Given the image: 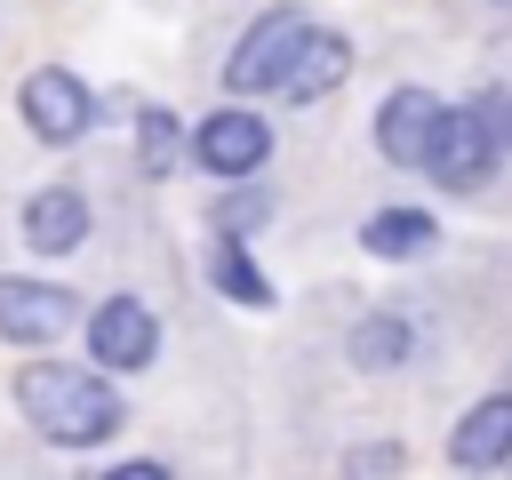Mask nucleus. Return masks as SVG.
Instances as JSON below:
<instances>
[{
	"instance_id": "20",
	"label": "nucleus",
	"mask_w": 512,
	"mask_h": 480,
	"mask_svg": "<svg viewBox=\"0 0 512 480\" xmlns=\"http://www.w3.org/2000/svg\"><path fill=\"white\" fill-rule=\"evenodd\" d=\"M496 8H512V0H496Z\"/></svg>"
},
{
	"instance_id": "9",
	"label": "nucleus",
	"mask_w": 512,
	"mask_h": 480,
	"mask_svg": "<svg viewBox=\"0 0 512 480\" xmlns=\"http://www.w3.org/2000/svg\"><path fill=\"white\" fill-rule=\"evenodd\" d=\"M448 464H456V472H496V464H512V392H488V400H472V408L456 416Z\"/></svg>"
},
{
	"instance_id": "7",
	"label": "nucleus",
	"mask_w": 512,
	"mask_h": 480,
	"mask_svg": "<svg viewBox=\"0 0 512 480\" xmlns=\"http://www.w3.org/2000/svg\"><path fill=\"white\" fill-rule=\"evenodd\" d=\"M440 112H448V104H440L432 88H392V96H384V112H376V152H384L392 168H424Z\"/></svg>"
},
{
	"instance_id": "15",
	"label": "nucleus",
	"mask_w": 512,
	"mask_h": 480,
	"mask_svg": "<svg viewBox=\"0 0 512 480\" xmlns=\"http://www.w3.org/2000/svg\"><path fill=\"white\" fill-rule=\"evenodd\" d=\"M136 160H144L152 176H168V168L184 160V120H176L168 104H144V112H136Z\"/></svg>"
},
{
	"instance_id": "17",
	"label": "nucleus",
	"mask_w": 512,
	"mask_h": 480,
	"mask_svg": "<svg viewBox=\"0 0 512 480\" xmlns=\"http://www.w3.org/2000/svg\"><path fill=\"white\" fill-rule=\"evenodd\" d=\"M464 112L480 120V136H488V152L504 160V152H512V96H504V88H480V104H464Z\"/></svg>"
},
{
	"instance_id": "19",
	"label": "nucleus",
	"mask_w": 512,
	"mask_h": 480,
	"mask_svg": "<svg viewBox=\"0 0 512 480\" xmlns=\"http://www.w3.org/2000/svg\"><path fill=\"white\" fill-rule=\"evenodd\" d=\"M104 480H168V472H160V464H144V456H136V464H112V472H104Z\"/></svg>"
},
{
	"instance_id": "13",
	"label": "nucleus",
	"mask_w": 512,
	"mask_h": 480,
	"mask_svg": "<svg viewBox=\"0 0 512 480\" xmlns=\"http://www.w3.org/2000/svg\"><path fill=\"white\" fill-rule=\"evenodd\" d=\"M408 344H416V328H408L400 312H368V320H352V336H344L352 368H368V376L400 368V360H408Z\"/></svg>"
},
{
	"instance_id": "1",
	"label": "nucleus",
	"mask_w": 512,
	"mask_h": 480,
	"mask_svg": "<svg viewBox=\"0 0 512 480\" xmlns=\"http://www.w3.org/2000/svg\"><path fill=\"white\" fill-rule=\"evenodd\" d=\"M16 408L32 416V432L40 440H56V448H96V440H112L120 432V392L96 376V368H64V360H24L16 368Z\"/></svg>"
},
{
	"instance_id": "11",
	"label": "nucleus",
	"mask_w": 512,
	"mask_h": 480,
	"mask_svg": "<svg viewBox=\"0 0 512 480\" xmlns=\"http://www.w3.org/2000/svg\"><path fill=\"white\" fill-rule=\"evenodd\" d=\"M80 240H88V200L72 184H40L24 200V248L32 256H72Z\"/></svg>"
},
{
	"instance_id": "12",
	"label": "nucleus",
	"mask_w": 512,
	"mask_h": 480,
	"mask_svg": "<svg viewBox=\"0 0 512 480\" xmlns=\"http://www.w3.org/2000/svg\"><path fill=\"white\" fill-rule=\"evenodd\" d=\"M360 248L384 256V264H408V256H432V248H440V224H432L424 208H376V216L360 224Z\"/></svg>"
},
{
	"instance_id": "16",
	"label": "nucleus",
	"mask_w": 512,
	"mask_h": 480,
	"mask_svg": "<svg viewBox=\"0 0 512 480\" xmlns=\"http://www.w3.org/2000/svg\"><path fill=\"white\" fill-rule=\"evenodd\" d=\"M408 472V448L400 440H360V448H344V464H336V480H400Z\"/></svg>"
},
{
	"instance_id": "6",
	"label": "nucleus",
	"mask_w": 512,
	"mask_h": 480,
	"mask_svg": "<svg viewBox=\"0 0 512 480\" xmlns=\"http://www.w3.org/2000/svg\"><path fill=\"white\" fill-rule=\"evenodd\" d=\"M424 176H432L440 192H480V184L496 176V152H488V136H480L472 112H440L432 152H424Z\"/></svg>"
},
{
	"instance_id": "10",
	"label": "nucleus",
	"mask_w": 512,
	"mask_h": 480,
	"mask_svg": "<svg viewBox=\"0 0 512 480\" xmlns=\"http://www.w3.org/2000/svg\"><path fill=\"white\" fill-rule=\"evenodd\" d=\"M344 72H352V40H344V32H328V24H312V32L296 40V56H288V72H280V88H272V96H288V104H320Z\"/></svg>"
},
{
	"instance_id": "8",
	"label": "nucleus",
	"mask_w": 512,
	"mask_h": 480,
	"mask_svg": "<svg viewBox=\"0 0 512 480\" xmlns=\"http://www.w3.org/2000/svg\"><path fill=\"white\" fill-rule=\"evenodd\" d=\"M72 328V296L56 280H0V344H56Z\"/></svg>"
},
{
	"instance_id": "2",
	"label": "nucleus",
	"mask_w": 512,
	"mask_h": 480,
	"mask_svg": "<svg viewBox=\"0 0 512 480\" xmlns=\"http://www.w3.org/2000/svg\"><path fill=\"white\" fill-rule=\"evenodd\" d=\"M16 112H24V128H32L40 144H72V136H88V120H96V88H88L80 72H64V64H40V72H24Z\"/></svg>"
},
{
	"instance_id": "18",
	"label": "nucleus",
	"mask_w": 512,
	"mask_h": 480,
	"mask_svg": "<svg viewBox=\"0 0 512 480\" xmlns=\"http://www.w3.org/2000/svg\"><path fill=\"white\" fill-rule=\"evenodd\" d=\"M264 224V192H232V200H216V240H248Z\"/></svg>"
},
{
	"instance_id": "14",
	"label": "nucleus",
	"mask_w": 512,
	"mask_h": 480,
	"mask_svg": "<svg viewBox=\"0 0 512 480\" xmlns=\"http://www.w3.org/2000/svg\"><path fill=\"white\" fill-rule=\"evenodd\" d=\"M208 280H216V296H232V304H248V312H264V304H272V280L248 264V248H240V240H216V248H208Z\"/></svg>"
},
{
	"instance_id": "4",
	"label": "nucleus",
	"mask_w": 512,
	"mask_h": 480,
	"mask_svg": "<svg viewBox=\"0 0 512 480\" xmlns=\"http://www.w3.org/2000/svg\"><path fill=\"white\" fill-rule=\"evenodd\" d=\"M304 32H312V16H304V8H264V16L248 24V40L224 56V88H264V96H272Z\"/></svg>"
},
{
	"instance_id": "3",
	"label": "nucleus",
	"mask_w": 512,
	"mask_h": 480,
	"mask_svg": "<svg viewBox=\"0 0 512 480\" xmlns=\"http://www.w3.org/2000/svg\"><path fill=\"white\" fill-rule=\"evenodd\" d=\"M264 152H272V128H264L256 112H240V104L208 112V120L184 136V160H200L216 184H248V176L264 168Z\"/></svg>"
},
{
	"instance_id": "5",
	"label": "nucleus",
	"mask_w": 512,
	"mask_h": 480,
	"mask_svg": "<svg viewBox=\"0 0 512 480\" xmlns=\"http://www.w3.org/2000/svg\"><path fill=\"white\" fill-rule=\"evenodd\" d=\"M88 352H96V368H152V352H160V320L136 304V296H104L96 312H88Z\"/></svg>"
}]
</instances>
